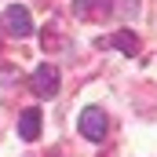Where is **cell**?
<instances>
[{
  "label": "cell",
  "mask_w": 157,
  "mask_h": 157,
  "mask_svg": "<svg viewBox=\"0 0 157 157\" xmlns=\"http://www.w3.org/2000/svg\"><path fill=\"white\" fill-rule=\"evenodd\" d=\"M77 128L84 139H91V143H102L106 139V132H110V121H106V110H99V106H84L77 117Z\"/></svg>",
  "instance_id": "obj_1"
},
{
  "label": "cell",
  "mask_w": 157,
  "mask_h": 157,
  "mask_svg": "<svg viewBox=\"0 0 157 157\" xmlns=\"http://www.w3.org/2000/svg\"><path fill=\"white\" fill-rule=\"evenodd\" d=\"M59 66H37L33 70V77H29V88H33V95L37 99H55L59 95Z\"/></svg>",
  "instance_id": "obj_3"
},
{
  "label": "cell",
  "mask_w": 157,
  "mask_h": 157,
  "mask_svg": "<svg viewBox=\"0 0 157 157\" xmlns=\"http://www.w3.org/2000/svg\"><path fill=\"white\" fill-rule=\"evenodd\" d=\"M18 135H22L26 143H37L40 139V110L37 106L22 110V117H18Z\"/></svg>",
  "instance_id": "obj_4"
},
{
  "label": "cell",
  "mask_w": 157,
  "mask_h": 157,
  "mask_svg": "<svg viewBox=\"0 0 157 157\" xmlns=\"http://www.w3.org/2000/svg\"><path fill=\"white\" fill-rule=\"evenodd\" d=\"M0 26H4V33H7V37H29V33H33L29 7H22V4H11V7H4V15H0Z\"/></svg>",
  "instance_id": "obj_2"
},
{
  "label": "cell",
  "mask_w": 157,
  "mask_h": 157,
  "mask_svg": "<svg viewBox=\"0 0 157 157\" xmlns=\"http://www.w3.org/2000/svg\"><path fill=\"white\" fill-rule=\"evenodd\" d=\"M117 4H121L117 11L124 15V18H135V15H139V0H117Z\"/></svg>",
  "instance_id": "obj_6"
},
{
  "label": "cell",
  "mask_w": 157,
  "mask_h": 157,
  "mask_svg": "<svg viewBox=\"0 0 157 157\" xmlns=\"http://www.w3.org/2000/svg\"><path fill=\"white\" fill-rule=\"evenodd\" d=\"M110 44H113V48H121L124 55H135V51H139V37H135L132 29H121V33H113V37H110Z\"/></svg>",
  "instance_id": "obj_5"
}]
</instances>
